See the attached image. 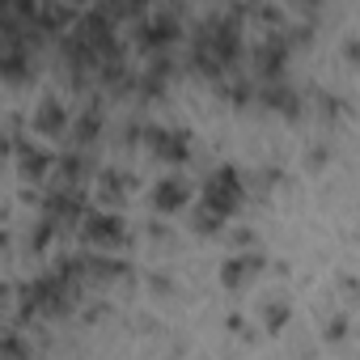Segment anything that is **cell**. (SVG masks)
Wrapping results in <instances>:
<instances>
[{
    "label": "cell",
    "instance_id": "obj_1",
    "mask_svg": "<svg viewBox=\"0 0 360 360\" xmlns=\"http://www.w3.org/2000/svg\"><path fill=\"white\" fill-rule=\"evenodd\" d=\"M81 233H85V242L89 246H115L119 238H123V221H119V212H110V208H102V212H89L85 221H81Z\"/></svg>",
    "mask_w": 360,
    "mask_h": 360
},
{
    "label": "cell",
    "instance_id": "obj_3",
    "mask_svg": "<svg viewBox=\"0 0 360 360\" xmlns=\"http://www.w3.org/2000/svg\"><path fill=\"white\" fill-rule=\"evenodd\" d=\"M183 200H187V183H183V178H165V183H157V191H153V204L161 212L183 208Z\"/></svg>",
    "mask_w": 360,
    "mask_h": 360
},
{
    "label": "cell",
    "instance_id": "obj_4",
    "mask_svg": "<svg viewBox=\"0 0 360 360\" xmlns=\"http://www.w3.org/2000/svg\"><path fill=\"white\" fill-rule=\"evenodd\" d=\"M153 148L165 161H183L187 157V136L183 131H153Z\"/></svg>",
    "mask_w": 360,
    "mask_h": 360
},
{
    "label": "cell",
    "instance_id": "obj_2",
    "mask_svg": "<svg viewBox=\"0 0 360 360\" xmlns=\"http://www.w3.org/2000/svg\"><path fill=\"white\" fill-rule=\"evenodd\" d=\"M174 34H178V26H174V18H169V13H157V18H148V22L140 26V47H148V51H157V47H165V43H174Z\"/></svg>",
    "mask_w": 360,
    "mask_h": 360
}]
</instances>
